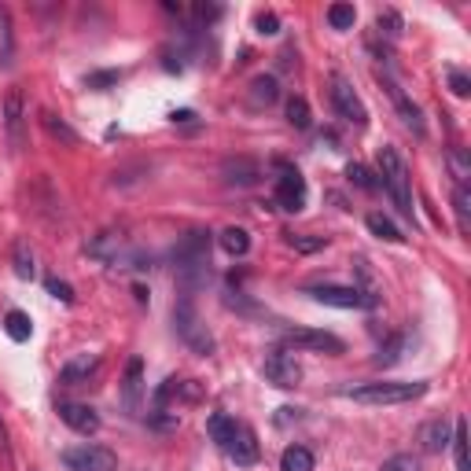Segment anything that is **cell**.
<instances>
[{
    "label": "cell",
    "instance_id": "ac0fdd59",
    "mask_svg": "<svg viewBox=\"0 0 471 471\" xmlns=\"http://www.w3.org/2000/svg\"><path fill=\"white\" fill-rule=\"evenodd\" d=\"M277 100H280L277 77H272V74H258L254 82H251V107H269V103H277Z\"/></svg>",
    "mask_w": 471,
    "mask_h": 471
},
{
    "label": "cell",
    "instance_id": "603a6c76",
    "mask_svg": "<svg viewBox=\"0 0 471 471\" xmlns=\"http://www.w3.org/2000/svg\"><path fill=\"white\" fill-rule=\"evenodd\" d=\"M4 332H8V339L26 342V339L33 335V321H30V313H22V309H8V317H4Z\"/></svg>",
    "mask_w": 471,
    "mask_h": 471
},
{
    "label": "cell",
    "instance_id": "e575fe53",
    "mask_svg": "<svg viewBox=\"0 0 471 471\" xmlns=\"http://www.w3.org/2000/svg\"><path fill=\"white\" fill-rule=\"evenodd\" d=\"M398 350H402V335H395V339H390L387 346H379V353H376V365H395L398 361Z\"/></svg>",
    "mask_w": 471,
    "mask_h": 471
},
{
    "label": "cell",
    "instance_id": "7402d4cb",
    "mask_svg": "<svg viewBox=\"0 0 471 471\" xmlns=\"http://www.w3.org/2000/svg\"><path fill=\"white\" fill-rule=\"evenodd\" d=\"M365 225H369L372 236H379V240H387V244H402V240H405V236L398 232V225L390 221L387 214H379V210H372V214L365 218Z\"/></svg>",
    "mask_w": 471,
    "mask_h": 471
},
{
    "label": "cell",
    "instance_id": "6da1fadb",
    "mask_svg": "<svg viewBox=\"0 0 471 471\" xmlns=\"http://www.w3.org/2000/svg\"><path fill=\"white\" fill-rule=\"evenodd\" d=\"M346 398L361 402V405H405L427 395V383H398V379H379V383H361V387H346Z\"/></svg>",
    "mask_w": 471,
    "mask_h": 471
},
{
    "label": "cell",
    "instance_id": "4fadbf2b",
    "mask_svg": "<svg viewBox=\"0 0 471 471\" xmlns=\"http://www.w3.org/2000/svg\"><path fill=\"white\" fill-rule=\"evenodd\" d=\"M379 82H383V89L390 93V100H395V107H398V114H402V122L416 133V137H423V114H420V107L402 93V85L395 82V77H387V74H379Z\"/></svg>",
    "mask_w": 471,
    "mask_h": 471
},
{
    "label": "cell",
    "instance_id": "cb8c5ba5",
    "mask_svg": "<svg viewBox=\"0 0 471 471\" xmlns=\"http://www.w3.org/2000/svg\"><path fill=\"white\" fill-rule=\"evenodd\" d=\"M207 431H210V439L225 449V446L232 442V435H236V420H232V416H225V413H214V416L207 420Z\"/></svg>",
    "mask_w": 471,
    "mask_h": 471
},
{
    "label": "cell",
    "instance_id": "4316f807",
    "mask_svg": "<svg viewBox=\"0 0 471 471\" xmlns=\"http://www.w3.org/2000/svg\"><path fill=\"white\" fill-rule=\"evenodd\" d=\"M449 446H453V457H457V471H471V467H467V423H464V420H457Z\"/></svg>",
    "mask_w": 471,
    "mask_h": 471
},
{
    "label": "cell",
    "instance_id": "ba28073f",
    "mask_svg": "<svg viewBox=\"0 0 471 471\" xmlns=\"http://www.w3.org/2000/svg\"><path fill=\"white\" fill-rule=\"evenodd\" d=\"M284 346L306 350V353H342L346 350V342L324 328H284Z\"/></svg>",
    "mask_w": 471,
    "mask_h": 471
},
{
    "label": "cell",
    "instance_id": "d4e9b609",
    "mask_svg": "<svg viewBox=\"0 0 471 471\" xmlns=\"http://www.w3.org/2000/svg\"><path fill=\"white\" fill-rule=\"evenodd\" d=\"M280 471H313V453L306 446H288L280 457Z\"/></svg>",
    "mask_w": 471,
    "mask_h": 471
},
{
    "label": "cell",
    "instance_id": "30bf717a",
    "mask_svg": "<svg viewBox=\"0 0 471 471\" xmlns=\"http://www.w3.org/2000/svg\"><path fill=\"white\" fill-rule=\"evenodd\" d=\"M309 298H317L321 306H335V309H376L358 288H335V284H317L306 288Z\"/></svg>",
    "mask_w": 471,
    "mask_h": 471
},
{
    "label": "cell",
    "instance_id": "3957f363",
    "mask_svg": "<svg viewBox=\"0 0 471 471\" xmlns=\"http://www.w3.org/2000/svg\"><path fill=\"white\" fill-rule=\"evenodd\" d=\"M173 332L195 350V353H214V335L207 332V324L200 321V313H195V302H191V295H184L177 306H173Z\"/></svg>",
    "mask_w": 471,
    "mask_h": 471
},
{
    "label": "cell",
    "instance_id": "52a82bcc",
    "mask_svg": "<svg viewBox=\"0 0 471 471\" xmlns=\"http://www.w3.org/2000/svg\"><path fill=\"white\" fill-rule=\"evenodd\" d=\"M272 200L280 203V210L288 214H298L306 207V177L288 166V163H277V184H272Z\"/></svg>",
    "mask_w": 471,
    "mask_h": 471
},
{
    "label": "cell",
    "instance_id": "5b68a950",
    "mask_svg": "<svg viewBox=\"0 0 471 471\" xmlns=\"http://www.w3.org/2000/svg\"><path fill=\"white\" fill-rule=\"evenodd\" d=\"M332 89V107H335V114L342 118V122H350V126H358V129H365L369 126V107L361 103V96L353 93V85L346 82L342 74H332V82H328Z\"/></svg>",
    "mask_w": 471,
    "mask_h": 471
},
{
    "label": "cell",
    "instance_id": "7c38bea8",
    "mask_svg": "<svg viewBox=\"0 0 471 471\" xmlns=\"http://www.w3.org/2000/svg\"><path fill=\"white\" fill-rule=\"evenodd\" d=\"M56 413H59V420H63L70 431H77V435H96V431H100V413H96L93 405H82V402H59Z\"/></svg>",
    "mask_w": 471,
    "mask_h": 471
},
{
    "label": "cell",
    "instance_id": "277c9868",
    "mask_svg": "<svg viewBox=\"0 0 471 471\" xmlns=\"http://www.w3.org/2000/svg\"><path fill=\"white\" fill-rule=\"evenodd\" d=\"M59 460L67 471H118V453L107 446H93V442L63 449Z\"/></svg>",
    "mask_w": 471,
    "mask_h": 471
},
{
    "label": "cell",
    "instance_id": "f35d334b",
    "mask_svg": "<svg viewBox=\"0 0 471 471\" xmlns=\"http://www.w3.org/2000/svg\"><path fill=\"white\" fill-rule=\"evenodd\" d=\"M254 26H258V33H277V30H280V19L272 15V12H262V15L254 19Z\"/></svg>",
    "mask_w": 471,
    "mask_h": 471
},
{
    "label": "cell",
    "instance_id": "ab89813d",
    "mask_svg": "<svg viewBox=\"0 0 471 471\" xmlns=\"http://www.w3.org/2000/svg\"><path fill=\"white\" fill-rule=\"evenodd\" d=\"M118 77H122V74H114V70H111V74H89V77H85V85H89V89H100V85L118 82Z\"/></svg>",
    "mask_w": 471,
    "mask_h": 471
},
{
    "label": "cell",
    "instance_id": "8992f818",
    "mask_svg": "<svg viewBox=\"0 0 471 471\" xmlns=\"http://www.w3.org/2000/svg\"><path fill=\"white\" fill-rule=\"evenodd\" d=\"M262 372H265V379L272 387H284V390H291V387L302 383V365L295 361V353L288 346H272L265 353V361H262Z\"/></svg>",
    "mask_w": 471,
    "mask_h": 471
},
{
    "label": "cell",
    "instance_id": "836d02e7",
    "mask_svg": "<svg viewBox=\"0 0 471 471\" xmlns=\"http://www.w3.org/2000/svg\"><path fill=\"white\" fill-rule=\"evenodd\" d=\"M45 126H49L52 137H59V140H67V144H77V133H74L67 122H59L56 114H45Z\"/></svg>",
    "mask_w": 471,
    "mask_h": 471
},
{
    "label": "cell",
    "instance_id": "1f68e13d",
    "mask_svg": "<svg viewBox=\"0 0 471 471\" xmlns=\"http://www.w3.org/2000/svg\"><path fill=\"white\" fill-rule=\"evenodd\" d=\"M346 177H350V184H358V188H365V191H376V188H379L376 173H372L365 163H350V166H346Z\"/></svg>",
    "mask_w": 471,
    "mask_h": 471
},
{
    "label": "cell",
    "instance_id": "8d00e7d4",
    "mask_svg": "<svg viewBox=\"0 0 471 471\" xmlns=\"http://www.w3.org/2000/svg\"><path fill=\"white\" fill-rule=\"evenodd\" d=\"M449 89H453V96H467L471 93V77L464 70H449Z\"/></svg>",
    "mask_w": 471,
    "mask_h": 471
},
{
    "label": "cell",
    "instance_id": "44dd1931",
    "mask_svg": "<svg viewBox=\"0 0 471 471\" xmlns=\"http://www.w3.org/2000/svg\"><path fill=\"white\" fill-rule=\"evenodd\" d=\"M12 265H15V277L19 280H33L37 277V262H33V251L26 240H15L12 247Z\"/></svg>",
    "mask_w": 471,
    "mask_h": 471
},
{
    "label": "cell",
    "instance_id": "2e32d148",
    "mask_svg": "<svg viewBox=\"0 0 471 471\" xmlns=\"http://www.w3.org/2000/svg\"><path fill=\"white\" fill-rule=\"evenodd\" d=\"M221 177H225V184H240V188H247V184H254L258 177H262V166L254 163V159H225V166H221Z\"/></svg>",
    "mask_w": 471,
    "mask_h": 471
},
{
    "label": "cell",
    "instance_id": "484cf974",
    "mask_svg": "<svg viewBox=\"0 0 471 471\" xmlns=\"http://www.w3.org/2000/svg\"><path fill=\"white\" fill-rule=\"evenodd\" d=\"M453 210H457L460 232L467 236V232H471V188H467V184H457V191H453Z\"/></svg>",
    "mask_w": 471,
    "mask_h": 471
},
{
    "label": "cell",
    "instance_id": "9a60e30c",
    "mask_svg": "<svg viewBox=\"0 0 471 471\" xmlns=\"http://www.w3.org/2000/svg\"><path fill=\"white\" fill-rule=\"evenodd\" d=\"M85 251H89L93 258H100V262H111V265H114V262L122 258L129 247H126V240H122V232H100L93 244H85Z\"/></svg>",
    "mask_w": 471,
    "mask_h": 471
},
{
    "label": "cell",
    "instance_id": "f546056e",
    "mask_svg": "<svg viewBox=\"0 0 471 471\" xmlns=\"http://www.w3.org/2000/svg\"><path fill=\"white\" fill-rule=\"evenodd\" d=\"M353 22H358V12H353V4H332V8H328V26H332V30H353Z\"/></svg>",
    "mask_w": 471,
    "mask_h": 471
},
{
    "label": "cell",
    "instance_id": "8fae6325",
    "mask_svg": "<svg viewBox=\"0 0 471 471\" xmlns=\"http://www.w3.org/2000/svg\"><path fill=\"white\" fill-rule=\"evenodd\" d=\"M144 361L140 358H129V365H126V376H122V409L129 413V416H140V409H144Z\"/></svg>",
    "mask_w": 471,
    "mask_h": 471
},
{
    "label": "cell",
    "instance_id": "5bb4252c",
    "mask_svg": "<svg viewBox=\"0 0 471 471\" xmlns=\"http://www.w3.org/2000/svg\"><path fill=\"white\" fill-rule=\"evenodd\" d=\"M225 453H228L236 464H240V467H251V464H258L262 449H258L254 431H251L247 423H236V435H232V442L225 446Z\"/></svg>",
    "mask_w": 471,
    "mask_h": 471
},
{
    "label": "cell",
    "instance_id": "9c48e42d",
    "mask_svg": "<svg viewBox=\"0 0 471 471\" xmlns=\"http://www.w3.org/2000/svg\"><path fill=\"white\" fill-rule=\"evenodd\" d=\"M0 118H4V133H8L12 151H19L26 144V103H22L19 89H8L4 107H0Z\"/></svg>",
    "mask_w": 471,
    "mask_h": 471
},
{
    "label": "cell",
    "instance_id": "d590c367",
    "mask_svg": "<svg viewBox=\"0 0 471 471\" xmlns=\"http://www.w3.org/2000/svg\"><path fill=\"white\" fill-rule=\"evenodd\" d=\"M379 471H420V464H416V457H409V453H398V457L383 460Z\"/></svg>",
    "mask_w": 471,
    "mask_h": 471
},
{
    "label": "cell",
    "instance_id": "83f0119b",
    "mask_svg": "<svg viewBox=\"0 0 471 471\" xmlns=\"http://www.w3.org/2000/svg\"><path fill=\"white\" fill-rule=\"evenodd\" d=\"M288 244H291L298 254H313V251H324V247H328V236H302V232H291Z\"/></svg>",
    "mask_w": 471,
    "mask_h": 471
},
{
    "label": "cell",
    "instance_id": "d6a6232c",
    "mask_svg": "<svg viewBox=\"0 0 471 471\" xmlns=\"http://www.w3.org/2000/svg\"><path fill=\"white\" fill-rule=\"evenodd\" d=\"M376 30L387 33V37H398L402 33V15L398 12H379L376 15Z\"/></svg>",
    "mask_w": 471,
    "mask_h": 471
},
{
    "label": "cell",
    "instance_id": "f1b7e54d",
    "mask_svg": "<svg viewBox=\"0 0 471 471\" xmlns=\"http://www.w3.org/2000/svg\"><path fill=\"white\" fill-rule=\"evenodd\" d=\"M288 122L295 126V129H309V103H306V96H291L288 100Z\"/></svg>",
    "mask_w": 471,
    "mask_h": 471
},
{
    "label": "cell",
    "instance_id": "ffe728a7",
    "mask_svg": "<svg viewBox=\"0 0 471 471\" xmlns=\"http://www.w3.org/2000/svg\"><path fill=\"white\" fill-rule=\"evenodd\" d=\"M420 442H423L427 453H442V449L449 446V427H446L442 420L423 423V427H420Z\"/></svg>",
    "mask_w": 471,
    "mask_h": 471
},
{
    "label": "cell",
    "instance_id": "74e56055",
    "mask_svg": "<svg viewBox=\"0 0 471 471\" xmlns=\"http://www.w3.org/2000/svg\"><path fill=\"white\" fill-rule=\"evenodd\" d=\"M49 291H52V295H56V298H63V302H67V306H70V302H74V288H70V284H67V280H56V277H49Z\"/></svg>",
    "mask_w": 471,
    "mask_h": 471
},
{
    "label": "cell",
    "instance_id": "e0dca14e",
    "mask_svg": "<svg viewBox=\"0 0 471 471\" xmlns=\"http://www.w3.org/2000/svg\"><path fill=\"white\" fill-rule=\"evenodd\" d=\"M100 369V358H96V353H93V358H89V353H82V358H74V361H67L63 365V372H59V383H67V387H77V383H85L93 372Z\"/></svg>",
    "mask_w": 471,
    "mask_h": 471
},
{
    "label": "cell",
    "instance_id": "60d3db41",
    "mask_svg": "<svg viewBox=\"0 0 471 471\" xmlns=\"http://www.w3.org/2000/svg\"><path fill=\"white\" fill-rule=\"evenodd\" d=\"M218 15H221V8H207V4H200V8H195V19H200V22H207V26H210Z\"/></svg>",
    "mask_w": 471,
    "mask_h": 471
},
{
    "label": "cell",
    "instance_id": "4dcf8cb0",
    "mask_svg": "<svg viewBox=\"0 0 471 471\" xmlns=\"http://www.w3.org/2000/svg\"><path fill=\"white\" fill-rule=\"evenodd\" d=\"M449 170H453V181L457 184H467V177H471V163H467V151L464 147H449Z\"/></svg>",
    "mask_w": 471,
    "mask_h": 471
},
{
    "label": "cell",
    "instance_id": "d6986e66",
    "mask_svg": "<svg viewBox=\"0 0 471 471\" xmlns=\"http://www.w3.org/2000/svg\"><path fill=\"white\" fill-rule=\"evenodd\" d=\"M218 244H221V251H225V254H232V258H244V254L251 251V236H247V228H236V225H228V228L218 236Z\"/></svg>",
    "mask_w": 471,
    "mask_h": 471
},
{
    "label": "cell",
    "instance_id": "7a4b0ae2",
    "mask_svg": "<svg viewBox=\"0 0 471 471\" xmlns=\"http://www.w3.org/2000/svg\"><path fill=\"white\" fill-rule=\"evenodd\" d=\"M379 177H383L379 184L390 191V200H395L398 214H402V218H413V214H416V207H413V177H409L405 159H402V155L390 147V144L379 147Z\"/></svg>",
    "mask_w": 471,
    "mask_h": 471
}]
</instances>
